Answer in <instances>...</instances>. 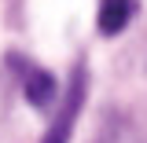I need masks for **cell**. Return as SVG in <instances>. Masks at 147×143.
Segmentation results:
<instances>
[{
	"label": "cell",
	"mask_w": 147,
	"mask_h": 143,
	"mask_svg": "<svg viewBox=\"0 0 147 143\" xmlns=\"http://www.w3.org/2000/svg\"><path fill=\"white\" fill-rule=\"evenodd\" d=\"M18 66V77H22V88H26V99L33 107H48L55 99V77L48 70H40L37 62H22V59H11Z\"/></svg>",
	"instance_id": "cell-2"
},
{
	"label": "cell",
	"mask_w": 147,
	"mask_h": 143,
	"mask_svg": "<svg viewBox=\"0 0 147 143\" xmlns=\"http://www.w3.org/2000/svg\"><path fill=\"white\" fill-rule=\"evenodd\" d=\"M132 11H136V0H103L99 4V33H121L129 26V18H132Z\"/></svg>",
	"instance_id": "cell-3"
},
{
	"label": "cell",
	"mask_w": 147,
	"mask_h": 143,
	"mask_svg": "<svg viewBox=\"0 0 147 143\" xmlns=\"http://www.w3.org/2000/svg\"><path fill=\"white\" fill-rule=\"evenodd\" d=\"M81 95H85V70H74V81H70V95H66V103L59 110V117H55V125L48 128V136L40 143H66L74 132V117H77V107H81Z\"/></svg>",
	"instance_id": "cell-1"
}]
</instances>
